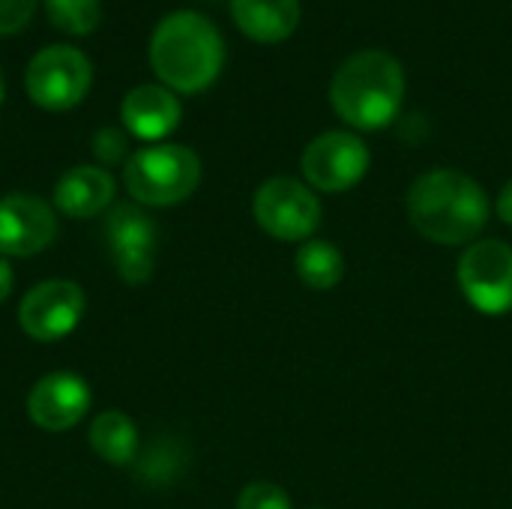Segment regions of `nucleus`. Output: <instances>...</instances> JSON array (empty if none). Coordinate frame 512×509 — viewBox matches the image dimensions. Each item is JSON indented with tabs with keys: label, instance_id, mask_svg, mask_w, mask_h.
I'll list each match as a JSON object with an SVG mask.
<instances>
[{
	"label": "nucleus",
	"instance_id": "f3484780",
	"mask_svg": "<svg viewBox=\"0 0 512 509\" xmlns=\"http://www.w3.org/2000/svg\"><path fill=\"white\" fill-rule=\"evenodd\" d=\"M294 267H297V276L303 279V285H309L312 291H330L345 276V258L327 240H306L297 249Z\"/></svg>",
	"mask_w": 512,
	"mask_h": 509
},
{
	"label": "nucleus",
	"instance_id": "2eb2a0df",
	"mask_svg": "<svg viewBox=\"0 0 512 509\" xmlns=\"http://www.w3.org/2000/svg\"><path fill=\"white\" fill-rule=\"evenodd\" d=\"M231 15L249 39L276 45L297 30L300 0H231Z\"/></svg>",
	"mask_w": 512,
	"mask_h": 509
},
{
	"label": "nucleus",
	"instance_id": "f03ea898",
	"mask_svg": "<svg viewBox=\"0 0 512 509\" xmlns=\"http://www.w3.org/2000/svg\"><path fill=\"white\" fill-rule=\"evenodd\" d=\"M150 63L165 87L177 93H201L219 78L225 45L210 18L180 9L159 21L150 39Z\"/></svg>",
	"mask_w": 512,
	"mask_h": 509
},
{
	"label": "nucleus",
	"instance_id": "1a4fd4ad",
	"mask_svg": "<svg viewBox=\"0 0 512 509\" xmlns=\"http://www.w3.org/2000/svg\"><path fill=\"white\" fill-rule=\"evenodd\" d=\"M84 306V291L75 282L51 279L24 294L18 306V324L36 342H57L78 327Z\"/></svg>",
	"mask_w": 512,
	"mask_h": 509
},
{
	"label": "nucleus",
	"instance_id": "b1692460",
	"mask_svg": "<svg viewBox=\"0 0 512 509\" xmlns=\"http://www.w3.org/2000/svg\"><path fill=\"white\" fill-rule=\"evenodd\" d=\"M0 99H3V78H0Z\"/></svg>",
	"mask_w": 512,
	"mask_h": 509
},
{
	"label": "nucleus",
	"instance_id": "9d476101",
	"mask_svg": "<svg viewBox=\"0 0 512 509\" xmlns=\"http://www.w3.org/2000/svg\"><path fill=\"white\" fill-rule=\"evenodd\" d=\"M105 240H108L114 267L123 276V282L141 285L153 276L156 225L144 210H138L132 204H117L108 213Z\"/></svg>",
	"mask_w": 512,
	"mask_h": 509
},
{
	"label": "nucleus",
	"instance_id": "dca6fc26",
	"mask_svg": "<svg viewBox=\"0 0 512 509\" xmlns=\"http://www.w3.org/2000/svg\"><path fill=\"white\" fill-rule=\"evenodd\" d=\"M90 447L108 465H129L138 450V429L120 411H105L90 426Z\"/></svg>",
	"mask_w": 512,
	"mask_h": 509
},
{
	"label": "nucleus",
	"instance_id": "4468645a",
	"mask_svg": "<svg viewBox=\"0 0 512 509\" xmlns=\"http://www.w3.org/2000/svg\"><path fill=\"white\" fill-rule=\"evenodd\" d=\"M114 198V177L105 168L78 165L66 171L54 186V204L72 219H90L102 213Z\"/></svg>",
	"mask_w": 512,
	"mask_h": 509
},
{
	"label": "nucleus",
	"instance_id": "ddd939ff",
	"mask_svg": "<svg viewBox=\"0 0 512 509\" xmlns=\"http://www.w3.org/2000/svg\"><path fill=\"white\" fill-rule=\"evenodd\" d=\"M123 123L132 135L141 141H159L171 135L180 123V102L168 87L159 84H141L132 87L123 99Z\"/></svg>",
	"mask_w": 512,
	"mask_h": 509
},
{
	"label": "nucleus",
	"instance_id": "6ab92c4d",
	"mask_svg": "<svg viewBox=\"0 0 512 509\" xmlns=\"http://www.w3.org/2000/svg\"><path fill=\"white\" fill-rule=\"evenodd\" d=\"M237 509H291V498L276 483L261 480V483H249L240 492Z\"/></svg>",
	"mask_w": 512,
	"mask_h": 509
},
{
	"label": "nucleus",
	"instance_id": "f257e3e1",
	"mask_svg": "<svg viewBox=\"0 0 512 509\" xmlns=\"http://www.w3.org/2000/svg\"><path fill=\"white\" fill-rule=\"evenodd\" d=\"M408 216L426 240L462 246L486 228L489 198L474 177L453 168H435L411 186Z\"/></svg>",
	"mask_w": 512,
	"mask_h": 509
},
{
	"label": "nucleus",
	"instance_id": "412c9836",
	"mask_svg": "<svg viewBox=\"0 0 512 509\" xmlns=\"http://www.w3.org/2000/svg\"><path fill=\"white\" fill-rule=\"evenodd\" d=\"M93 150H96L105 162H117V159L123 156V150H126V141H123V135H120L117 129H102V132H96V138H93Z\"/></svg>",
	"mask_w": 512,
	"mask_h": 509
},
{
	"label": "nucleus",
	"instance_id": "4be33fe9",
	"mask_svg": "<svg viewBox=\"0 0 512 509\" xmlns=\"http://www.w3.org/2000/svg\"><path fill=\"white\" fill-rule=\"evenodd\" d=\"M498 216H501L507 225H512V180L501 189V195H498Z\"/></svg>",
	"mask_w": 512,
	"mask_h": 509
},
{
	"label": "nucleus",
	"instance_id": "9b49d317",
	"mask_svg": "<svg viewBox=\"0 0 512 509\" xmlns=\"http://www.w3.org/2000/svg\"><path fill=\"white\" fill-rule=\"evenodd\" d=\"M54 237L57 219L42 198L21 192L0 198V255L30 258L48 249Z\"/></svg>",
	"mask_w": 512,
	"mask_h": 509
},
{
	"label": "nucleus",
	"instance_id": "a211bd4d",
	"mask_svg": "<svg viewBox=\"0 0 512 509\" xmlns=\"http://www.w3.org/2000/svg\"><path fill=\"white\" fill-rule=\"evenodd\" d=\"M45 6H48V18L54 21V27H60L63 33H75V36L90 33L102 15L99 0H45Z\"/></svg>",
	"mask_w": 512,
	"mask_h": 509
},
{
	"label": "nucleus",
	"instance_id": "aec40b11",
	"mask_svg": "<svg viewBox=\"0 0 512 509\" xmlns=\"http://www.w3.org/2000/svg\"><path fill=\"white\" fill-rule=\"evenodd\" d=\"M36 9V0H0V36L18 33Z\"/></svg>",
	"mask_w": 512,
	"mask_h": 509
},
{
	"label": "nucleus",
	"instance_id": "5701e85b",
	"mask_svg": "<svg viewBox=\"0 0 512 509\" xmlns=\"http://www.w3.org/2000/svg\"><path fill=\"white\" fill-rule=\"evenodd\" d=\"M12 282H15V276H12V267H9V261L0 255V303L9 297V291H12Z\"/></svg>",
	"mask_w": 512,
	"mask_h": 509
},
{
	"label": "nucleus",
	"instance_id": "20e7f679",
	"mask_svg": "<svg viewBox=\"0 0 512 509\" xmlns=\"http://www.w3.org/2000/svg\"><path fill=\"white\" fill-rule=\"evenodd\" d=\"M123 180L135 201L147 207H171L198 189L201 159L183 144H153L129 156Z\"/></svg>",
	"mask_w": 512,
	"mask_h": 509
},
{
	"label": "nucleus",
	"instance_id": "f8f14e48",
	"mask_svg": "<svg viewBox=\"0 0 512 509\" xmlns=\"http://www.w3.org/2000/svg\"><path fill=\"white\" fill-rule=\"evenodd\" d=\"M90 402L93 396L84 378L72 372H51L33 384L27 414L45 432H66L87 417Z\"/></svg>",
	"mask_w": 512,
	"mask_h": 509
},
{
	"label": "nucleus",
	"instance_id": "7ed1b4c3",
	"mask_svg": "<svg viewBox=\"0 0 512 509\" xmlns=\"http://www.w3.org/2000/svg\"><path fill=\"white\" fill-rule=\"evenodd\" d=\"M405 99L402 63L387 51L351 54L330 84L333 111L360 132L384 129L396 120Z\"/></svg>",
	"mask_w": 512,
	"mask_h": 509
},
{
	"label": "nucleus",
	"instance_id": "423d86ee",
	"mask_svg": "<svg viewBox=\"0 0 512 509\" xmlns=\"http://www.w3.org/2000/svg\"><path fill=\"white\" fill-rule=\"evenodd\" d=\"M255 222L276 240L300 243L312 240L321 225V201L318 195L297 183L294 177H273L261 183L252 201Z\"/></svg>",
	"mask_w": 512,
	"mask_h": 509
},
{
	"label": "nucleus",
	"instance_id": "6e6552de",
	"mask_svg": "<svg viewBox=\"0 0 512 509\" xmlns=\"http://www.w3.org/2000/svg\"><path fill=\"white\" fill-rule=\"evenodd\" d=\"M369 147L354 132H324L303 153V177L318 192H345L369 171Z\"/></svg>",
	"mask_w": 512,
	"mask_h": 509
},
{
	"label": "nucleus",
	"instance_id": "0eeeda50",
	"mask_svg": "<svg viewBox=\"0 0 512 509\" xmlns=\"http://www.w3.org/2000/svg\"><path fill=\"white\" fill-rule=\"evenodd\" d=\"M465 300L483 315L512 312V246L504 240L471 243L456 270Z\"/></svg>",
	"mask_w": 512,
	"mask_h": 509
},
{
	"label": "nucleus",
	"instance_id": "39448f33",
	"mask_svg": "<svg viewBox=\"0 0 512 509\" xmlns=\"http://www.w3.org/2000/svg\"><path fill=\"white\" fill-rule=\"evenodd\" d=\"M24 84L27 96L39 108L69 111L87 96L93 84V66L87 54L72 45H48L33 54Z\"/></svg>",
	"mask_w": 512,
	"mask_h": 509
}]
</instances>
